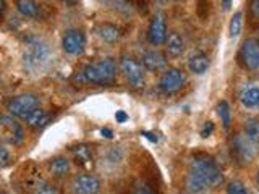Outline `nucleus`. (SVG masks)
Instances as JSON below:
<instances>
[{
	"instance_id": "1",
	"label": "nucleus",
	"mask_w": 259,
	"mask_h": 194,
	"mask_svg": "<svg viewBox=\"0 0 259 194\" xmlns=\"http://www.w3.org/2000/svg\"><path fill=\"white\" fill-rule=\"evenodd\" d=\"M79 76L84 83L107 86L112 84L117 78V65L112 59H104L94 63H88Z\"/></svg>"
},
{
	"instance_id": "2",
	"label": "nucleus",
	"mask_w": 259,
	"mask_h": 194,
	"mask_svg": "<svg viewBox=\"0 0 259 194\" xmlns=\"http://www.w3.org/2000/svg\"><path fill=\"white\" fill-rule=\"evenodd\" d=\"M190 170L204 180L207 188H215V186L224 183L222 170L219 168L217 162L212 157L206 156V154H198V156H194L190 162Z\"/></svg>"
},
{
	"instance_id": "3",
	"label": "nucleus",
	"mask_w": 259,
	"mask_h": 194,
	"mask_svg": "<svg viewBox=\"0 0 259 194\" xmlns=\"http://www.w3.org/2000/svg\"><path fill=\"white\" fill-rule=\"evenodd\" d=\"M49 59L51 52L44 40L39 37H28L26 51L23 54V67L28 71H39L46 67Z\"/></svg>"
},
{
	"instance_id": "4",
	"label": "nucleus",
	"mask_w": 259,
	"mask_h": 194,
	"mask_svg": "<svg viewBox=\"0 0 259 194\" xmlns=\"http://www.w3.org/2000/svg\"><path fill=\"white\" fill-rule=\"evenodd\" d=\"M120 70H121V73H123L126 83L132 87H135V89L144 87V83H146L144 68H143V65L140 62L133 59V57H130V55L121 57Z\"/></svg>"
},
{
	"instance_id": "5",
	"label": "nucleus",
	"mask_w": 259,
	"mask_h": 194,
	"mask_svg": "<svg viewBox=\"0 0 259 194\" xmlns=\"http://www.w3.org/2000/svg\"><path fill=\"white\" fill-rule=\"evenodd\" d=\"M37 105H39V99L36 94L24 92V94L12 97V99L7 102V110L10 112L12 115L24 120L32 110L37 109Z\"/></svg>"
},
{
	"instance_id": "6",
	"label": "nucleus",
	"mask_w": 259,
	"mask_h": 194,
	"mask_svg": "<svg viewBox=\"0 0 259 194\" xmlns=\"http://www.w3.org/2000/svg\"><path fill=\"white\" fill-rule=\"evenodd\" d=\"M24 139L23 126L13 117L2 115L0 117V142L18 146Z\"/></svg>"
},
{
	"instance_id": "7",
	"label": "nucleus",
	"mask_w": 259,
	"mask_h": 194,
	"mask_svg": "<svg viewBox=\"0 0 259 194\" xmlns=\"http://www.w3.org/2000/svg\"><path fill=\"white\" fill-rule=\"evenodd\" d=\"M186 76L180 68H165L159 79V89L165 95L177 94L185 86Z\"/></svg>"
},
{
	"instance_id": "8",
	"label": "nucleus",
	"mask_w": 259,
	"mask_h": 194,
	"mask_svg": "<svg viewBox=\"0 0 259 194\" xmlns=\"http://www.w3.org/2000/svg\"><path fill=\"white\" fill-rule=\"evenodd\" d=\"M232 154L237 157L240 164H248L256 156L254 142L248 139L245 134H237L232 139Z\"/></svg>"
},
{
	"instance_id": "9",
	"label": "nucleus",
	"mask_w": 259,
	"mask_h": 194,
	"mask_svg": "<svg viewBox=\"0 0 259 194\" xmlns=\"http://www.w3.org/2000/svg\"><path fill=\"white\" fill-rule=\"evenodd\" d=\"M241 60L249 71L259 70V39L249 37L241 45Z\"/></svg>"
},
{
	"instance_id": "10",
	"label": "nucleus",
	"mask_w": 259,
	"mask_h": 194,
	"mask_svg": "<svg viewBox=\"0 0 259 194\" xmlns=\"http://www.w3.org/2000/svg\"><path fill=\"white\" fill-rule=\"evenodd\" d=\"M73 194H99L101 181L94 175H76L71 180Z\"/></svg>"
},
{
	"instance_id": "11",
	"label": "nucleus",
	"mask_w": 259,
	"mask_h": 194,
	"mask_svg": "<svg viewBox=\"0 0 259 194\" xmlns=\"http://www.w3.org/2000/svg\"><path fill=\"white\" fill-rule=\"evenodd\" d=\"M62 47L68 55H79L83 54L86 47V37L81 31L70 29L65 32V36L62 39Z\"/></svg>"
},
{
	"instance_id": "12",
	"label": "nucleus",
	"mask_w": 259,
	"mask_h": 194,
	"mask_svg": "<svg viewBox=\"0 0 259 194\" xmlns=\"http://www.w3.org/2000/svg\"><path fill=\"white\" fill-rule=\"evenodd\" d=\"M148 40L152 45H162L167 40V24L164 20V15H156L151 20L148 26Z\"/></svg>"
},
{
	"instance_id": "13",
	"label": "nucleus",
	"mask_w": 259,
	"mask_h": 194,
	"mask_svg": "<svg viewBox=\"0 0 259 194\" xmlns=\"http://www.w3.org/2000/svg\"><path fill=\"white\" fill-rule=\"evenodd\" d=\"M141 65L148 71H160L167 68V59L164 54H160L157 51H149L143 54Z\"/></svg>"
},
{
	"instance_id": "14",
	"label": "nucleus",
	"mask_w": 259,
	"mask_h": 194,
	"mask_svg": "<svg viewBox=\"0 0 259 194\" xmlns=\"http://www.w3.org/2000/svg\"><path fill=\"white\" fill-rule=\"evenodd\" d=\"M240 102L245 109H259V84H251L243 89L240 92Z\"/></svg>"
},
{
	"instance_id": "15",
	"label": "nucleus",
	"mask_w": 259,
	"mask_h": 194,
	"mask_svg": "<svg viewBox=\"0 0 259 194\" xmlns=\"http://www.w3.org/2000/svg\"><path fill=\"white\" fill-rule=\"evenodd\" d=\"M209 57L204 54V52H193L190 57H188V68L191 73L194 75H204L209 68Z\"/></svg>"
},
{
	"instance_id": "16",
	"label": "nucleus",
	"mask_w": 259,
	"mask_h": 194,
	"mask_svg": "<svg viewBox=\"0 0 259 194\" xmlns=\"http://www.w3.org/2000/svg\"><path fill=\"white\" fill-rule=\"evenodd\" d=\"M165 48H167V55L170 59H178V57L185 52L183 37L178 34V32H172L165 40Z\"/></svg>"
},
{
	"instance_id": "17",
	"label": "nucleus",
	"mask_w": 259,
	"mask_h": 194,
	"mask_svg": "<svg viewBox=\"0 0 259 194\" xmlns=\"http://www.w3.org/2000/svg\"><path fill=\"white\" fill-rule=\"evenodd\" d=\"M24 120H26L28 126L34 128V129H39V128L46 126V125L49 123V121L52 120V115H51V113H47L46 110H42V109H39V107H37L36 110H32Z\"/></svg>"
},
{
	"instance_id": "18",
	"label": "nucleus",
	"mask_w": 259,
	"mask_h": 194,
	"mask_svg": "<svg viewBox=\"0 0 259 194\" xmlns=\"http://www.w3.org/2000/svg\"><path fill=\"white\" fill-rule=\"evenodd\" d=\"M97 36H99L102 40H105V42H117V40L120 39V28H117L115 24L112 23H102L97 26Z\"/></svg>"
},
{
	"instance_id": "19",
	"label": "nucleus",
	"mask_w": 259,
	"mask_h": 194,
	"mask_svg": "<svg viewBox=\"0 0 259 194\" xmlns=\"http://www.w3.org/2000/svg\"><path fill=\"white\" fill-rule=\"evenodd\" d=\"M16 10H18L23 16L28 18H37L40 7L37 5L36 0H16Z\"/></svg>"
},
{
	"instance_id": "20",
	"label": "nucleus",
	"mask_w": 259,
	"mask_h": 194,
	"mask_svg": "<svg viewBox=\"0 0 259 194\" xmlns=\"http://www.w3.org/2000/svg\"><path fill=\"white\" fill-rule=\"evenodd\" d=\"M186 189H188L190 194H201V192H204L209 188H207V184L204 183V180H202L201 176H198L196 173L190 170L188 176H186Z\"/></svg>"
},
{
	"instance_id": "21",
	"label": "nucleus",
	"mask_w": 259,
	"mask_h": 194,
	"mask_svg": "<svg viewBox=\"0 0 259 194\" xmlns=\"http://www.w3.org/2000/svg\"><path fill=\"white\" fill-rule=\"evenodd\" d=\"M70 170V162L65 157H57L54 160H51L49 164V172H51L55 178H62L68 173Z\"/></svg>"
},
{
	"instance_id": "22",
	"label": "nucleus",
	"mask_w": 259,
	"mask_h": 194,
	"mask_svg": "<svg viewBox=\"0 0 259 194\" xmlns=\"http://www.w3.org/2000/svg\"><path fill=\"white\" fill-rule=\"evenodd\" d=\"M73 156L76 159V164L79 165H89V162H91V149L88 148L84 144H79L76 148H73Z\"/></svg>"
},
{
	"instance_id": "23",
	"label": "nucleus",
	"mask_w": 259,
	"mask_h": 194,
	"mask_svg": "<svg viewBox=\"0 0 259 194\" xmlns=\"http://www.w3.org/2000/svg\"><path fill=\"white\" fill-rule=\"evenodd\" d=\"M217 113L221 117V121L225 129H230V123H232V110H230V105L227 101H221L217 105Z\"/></svg>"
},
{
	"instance_id": "24",
	"label": "nucleus",
	"mask_w": 259,
	"mask_h": 194,
	"mask_svg": "<svg viewBox=\"0 0 259 194\" xmlns=\"http://www.w3.org/2000/svg\"><path fill=\"white\" fill-rule=\"evenodd\" d=\"M241 26H243V13L241 12H237L232 20L229 23V36L233 39V37H238L240 32H241Z\"/></svg>"
},
{
	"instance_id": "25",
	"label": "nucleus",
	"mask_w": 259,
	"mask_h": 194,
	"mask_svg": "<svg viewBox=\"0 0 259 194\" xmlns=\"http://www.w3.org/2000/svg\"><path fill=\"white\" fill-rule=\"evenodd\" d=\"M245 136L253 142L259 141V120L257 118H251L245 123Z\"/></svg>"
},
{
	"instance_id": "26",
	"label": "nucleus",
	"mask_w": 259,
	"mask_h": 194,
	"mask_svg": "<svg viewBox=\"0 0 259 194\" xmlns=\"http://www.w3.org/2000/svg\"><path fill=\"white\" fill-rule=\"evenodd\" d=\"M227 194H253V192H249L248 188L241 181L233 180L227 186Z\"/></svg>"
},
{
	"instance_id": "27",
	"label": "nucleus",
	"mask_w": 259,
	"mask_h": 194,
	"mask_svg": "<svg viewBox=\"0 0 259 194\" xmlns=\"http://www.w3.org/2000/svg\"><path fill=\"white\" fill-rule=\"evenodd\" d=\"M32 194H59V191H57V188H54L52 184L40 183V184H37V188L34 189Z\"/></svg>"
},
{
	"instance_id": "28",
	"label": "nucleus",
	"mask_w": 259,
	"mask_h": 194,
	"mask_svg": "<svg viewBox=\"0 0 259 194\" xmlns=\"http://www.w3.org/2000/svg\"><path fill=\"white\" fill-rule=\"evenodd\" d=\"M12 160V156L10 152H8V149L4 146V142H0V167H5L10 164Z\"/></svg>"
},
{
	"instance_id": "29",
	"label": "nucleus",
	"mask_w": 259,
	"mask_h": 194,
	"mask_svg": "<svg viewBox=\"0 0 259 194\" xmlns=\"http://www.w3.org/2000/svg\"><path fill=\"white\" fill-rule=\"evenodd\" d=\"M212 133H214V123H212V121H206L204 128L201 129V136L202 137H209Z\"/></svg>"
},
{
	"instance_id": "30",
	"label": "nucleus",
	"mask_w": 259,
	"mask_h": 194,
	"mask_svg": "<svg viewBox=\"0 0 259 194\" xmlns=\"http://www.w3.org/2000/svg\"><path fill=\"white\" fill-rule=\"evenodd\" d=\"M249 12L256 20H259V0H251V2H249Z\"/></svg>"
},
{
	"instance_id": "31",
	"label": "nucleus",
	"mask_w": 259,
	"mask_h": 194,
	"mask_svg": "<svg viewBox=\"0 0 259 194\" xmlns=\"http://www.w3.org/2000/svg\"><path fill=\"white\" fill-rule=\"evenodd\" d=\"M115 120H117V123H125V121L128 120V115H126L123 110H118L115 113Z\"/></svg>"
},
{
	"instance_id": "32",
	"label": "nucleus",
	"mask_w": 259,
	"mask_h": 194,
	"mask_svg": "<svg viewBox=\"0 0 259 194\" xmlns=\"http://www.w3.org/2000/svg\"><path fill=\"white\" fill-rule=\"evenodd\" d=\"M133 194H156V192H154L152 189H149V188H146V186H141V188L135 189Z\"/></svg>"
},
{
	"instance_id": "33",
	"label": "nucleus",
	"mask_w": 259,
	"mask_h": 194,
	"mask_svg": "<svg viewBox=\"0 0 259 194\" xmlns=\"http://www.w3.org/2000/svg\"><path fill=\"white\" fill-rule=\"evenodd\" d=\"M232 2H233V0H222V8L225 12H229L232 8Z\"/></svg>"
},
{
	"instance_id": "34",
	"label": "nucleus",
	"mask_w": 259,
	"mask_h": 194,
	"mask_svg": "<svg viewBox=\"0 0 259 194\" xmlns=\"http://www.w3.org/2000/svg\"><path fill=\"white\" fill-rule=\"evenodd\" d=\"M5 8H7L5 0H0V18H2V16H4V13H5Z\"/></svg>"
},
{
	"instance_id": "35",
	"label": "nucleus",
	"mask_w": 259,
	"mask_h": 194,
	"mask_svg": "<svg viewBox=\"0 0 259 194\" xmlns=\"http://www.w3.org/2000/svg\"><path fill=\"white\" fill-rule=\"evenodd\" d=\"M143 136H146V137H148V139H151L152 142H157V136H154V134H151V133H143Z\"/></svg>"
},
{
	"instance_id": "36",
	"label": "nucleus",
	"mask_w": 259,
	"mask_h": 194,
	"mask_svg": "<svg viewBox=\"0 0 259 194\" xmlns=\"http://www.w3.org/2000/svg\"><path fill=\"white\" fill-rule=\"evenodd\" d=\"M105 137H109V139H110V137H112V131H110V129H107V128H105V129H102V131H101Z\"/></svg>"
},
{
	"instance_id": "37",
	"label": "nucleus",
	"mask_w": 259,
	"mask_h": 194,
	"mask_svg": "<svg viewBox=\"0 0 259 194\" xmlns=\"http://www.w3.org/2000/svg\"><path fill=\"white\" fill-rule=\"evenodd\" d=\"M62 2H63V4H67V5H75V4L78 2V0H62Z\"/></svg>"
},
{
	"instance_id": "38",
	"label": "nucleus",
	"mask_w": 259,
	"mask_h": 194,
	"mask_svg": "<svg viewBox=\"0 0 259 194\" xmlns=\"http://www.w3.org/2000/svg\"><path fill=\"white\" fill-rule=\"evenodd\" d=\"M256 181H257V184H259V170H257V175H256Z\"/></svg>"
},
{
	"instance_id": "39",
	"label": "nucleus",
	"mask_w": 259,
	"mask_h": 194,
	"mask_svg": "<svg viewBox=\"0 0 259 194\" xmlns=\"http://www.w3.org/2000/svg\"><path fill=\"white\" fill-rule=\"evenodd\" d=\"M0 194H7V192H4V191H0Z\"/></svg>"
}]
</instances>
